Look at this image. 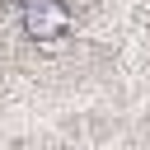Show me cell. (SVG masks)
I'll return each mask as SVG.
<instances>
[{"mask_svg": "<svg viewBox=\"0 0 150 150\" xmlns=\"http://www.w3.org/2000/svg\"><path fill=\"white\" fill-rule=\"evenodd\" d=\"M23 33L38 42H56L70 28V5L66 0H23Z\"/></svg>", "mask_w": 150, "mask_h": 150, "instance_id": "obj_1", "label": "cell"}]
</instances>
